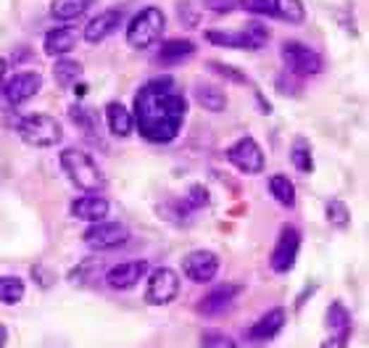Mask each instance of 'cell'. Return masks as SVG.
Segmentation results:
<instances>
[{
    "label": "cell",
    "mask_w": 369,
    "mask_h": 348,
    "mask_svg": "<svg viewBox=\"0 0 369 348\" xmlns=\"http://www.w3.org/2000/svg\"><path fill=\"white\" fill-rule=\"evenodd\" d=\"M188 100L171 80H150L135 95V124L153 145H169L180 135Z\"/></svg>",
    "instance_id": "obj_1"
},
{
    "label": "cell",
    "mask_w": 369,
    "mask_h": 348,
    "mask_svg": "<svg viewBox=\"0 0 369 348\" xmlns=\"http://www.w3.org/2000/svg\"><path fill=\"white\" fill-rule=\"evenodd\" d=\"M61 169L69 177L71 185L80 188L82 193H100L106 188V177H103L100 167L95 164V159L80 148L61 150Z\"/></svg>",
    "instance_id": "obj_2"
},
{
    "label": "cell",
    "mask_w": 369,
    "mask_h": 348,
    "mask_svg": "<svg viewBox=\"0 0 369 348\" xmlns=\"http://www.w3.org/2000/svg\"><path fill=\"white\" fill-rule=\"evenodd\" d=\"M167 30V16L159 6H145L138 11L127 24V42L135 50H148L161 40V35Z\"/></svg>",
    "instance_id": "obj_3"
},
{
    "label": "cell",
    "mask_w": 369,
    "mask_h": 348,
    "mask_svg": "<svg viewBox=\"0 0 369 348\" xmlns=\"http://www.w3.org/2000/svg\"><path fill=\"white\" fill-rule=\"evenodd\" d=\"M16 132L27 145H35V148H50V145H59L63 140L61 124L48 114H24V116H19L16 119Z\"/></svg>",
    "instance_id": "obj_4"
},
{
    "label": "cell",
    "mask_w": 369,
    "mask_h": 348,
    "mask_svg": "<svg viewBox=\"0 0 369 348\" xmlns=\"http://www.w3.org/2000/svg\"><path fill=\"white\" fill-rule=\"evenodd\" d=\"M211 45L219 48H243V50H259L264 42L270 40V32L261 24H250L246 30H209L203 32Z\"/></svg>",
    "instance_id": "obj_5"
},
{
    "label": "cell",
    "mask_w": 369,
    "mask_h": 348,
    "mask_svg": "<svg viewBox=\"0 0 369 348\" xmlns=\"http://www.w3.org/2000/svg\"><path fill=\"white\" fill-rule=\"evenodd\" d=\"M282 61H285V66H288L296 77H314V74H320L322 69L320 53L298 40L282 42Z\"/></svg>",
    "instance_id": "obj_6"
},
{
    "label": "cell",
    "mask_w": 369,
    "mask_h": 348,
    "mask_svg": "<svg viewBox=\"0 0 369 348\" xmlns=\"http://www.w3.org/2000/svg\"><path fill=\"white\" fill-rule=\"evenodd\" d=\"M180 296V275L169 267H159L150 272L145 301L153 306H167Z\"/></svg>",
    "instance_id": "obj_7"
},
{
    "label": "cell",
    "mask_w": 369,
    "mask_h": 348,
    "mask_svg": "<svg viewBox=\"0 0 369 348\" xmlns=\"http://www.w3.org/2000/svg\"><path fill=\"white\" fill-rule=\"evenodd\" d=\"M130 238V229L124 227L121 222H111V219H100L92 222V227L85 232V243L95 251H111L124 246Z\"/></svg>",
    "instance_id": "obj_8"
},
{
    "label": "cell",
    "mask_w": 369,
    "mask_h": 348,
    "mask_svg": "<svg viewBox=\"0 0 369 348\" xmlns=\"http://www.w3.org/2000/svg\"><path fill=\"white\" fill-rule=\"evenodd\" d=\"M227 161L243 174H259L264 169V150L253 138H240L235 145L227 148Z\"/></svg>",
    "instance_id": "obj_9"
},
{
    "label": "cell",
    "mask_w": 369,
    "mask_h": 348,
    "mask_svg": "<svg viewBox=\"0 0 369 348\" xmlns=\"http://www.w3.org/2000/svg\"><path fill=\"white\" fill-rule=\"evenodd\" d=\"M250 13H264L272 19H282L290 24L303 21V3L301 0H246Z\"/></svg>",
    "instance_id": "obj_10"
},
{
    "label": "cell",
    "mask_w": 369,
    "mask_h": 348,
    "mask_svg": "<svg viewBox=\"0 0 369 348\" xmlns=\"http://www.w3.org/2000/svg\"><path fill=\"white\" fill-rule=\"evenodd\" d=\"M298 248H301V235L298 229L293 227H285L279 232L277 243H274V251H272V269L277 272V275H285L290 269L296 267V256H298Z\"/></svg>",
    "instance_id": "obj_11"
},
{
    "label": "cell",
    "mask_w": 369,
    "mask_h": 348,
    "mask_svg": "<svg viewBox=\"0 0 369 348\" xmlns=\"http://www.w3.org/2000/svg\"><path fill=\"white\" fill-rule=\"evenodd\" d=\"M182 269L193 282H211L219 272V256L214 251H193L185 256Z\"/></svg>",
    "instance_id": "obj_12"
},
{
    "label": "cell",
    "mask_w": 369,
    "mask_h": 348,
    "mask_svg": "<svg viewBox=\"0 0 369 348\" xmlns=\"http://www.w3.org/2000/svg\"><path fill=\"white\" fill-rule=\"evenodd\" d=\"M42 88V77L37 71H19V74H13V80L6 82V100H8L11 106H21V103H27L32 100Z\"/></svg>",
    "instance_id": "obj_13"
},
{
    "label": "cell",
    "mask_w": 369,
    "mask_h": 348,
    "mask_svg": "<svg viewBox=\"0 0 369 348\" xmlns=\"http://www.w3.org/2000/svg\"><path fill=\"white\" fill-rule=\"evenodd\" d=\"M243 285L240 282H224V285H217L211 288L203 299L198 301V314H206V317H214V314H222L224 308H230V304L240 296Z\"/></svg>",
    "instance_id": "obj_14"
},
{
    "label": "cell",
    "mask_w": 369,
    "mask_h": 348,
    "mask_svg": "<svg viewBox=\"0 0 369 348\" xmlns=\"http://www.w3.org/2000/svg\"><path fill=\"white\" fill-rule=\"evenodd\" d=\"M145 272H148V261H121V264H116V267H111L106 272V282L116 290H130L145 277Z\"/></svg>",
    "instance_id": "obj_15"
},
{
    "label": "cell",
    "mask_w": 369,
    "mask_h": 348,
    "mask_svg": "<svg viewBox=\"0 0 369 348\" xmlns=\"http://www.w3.org/2000/svg\"><path fill=\"white\" fill-rule=\"evenodd\" d=\"M121 21V8H109V11H100L98 16L85 27V40L90 45H98L109 37L111 32H116Z\"/></svg>",
    "instance_id": "obj_16"
},
{
    "label": "cell",
    "mask_w": 369,
    "mask_h": 348,
    "mask_svg": "<svg viewBox=\"0 0 369 348\" xmlns=\"http://www.w3.org/2000/svg\"><path fill=\"white\" fill-rule=\"evenodd\" d=\"M109 200L103 196H95V193H87L82 198L71 200V214L77 219H85V222H100V219L109 217Z\"/></svg>",
    "instance_id": "obj_17"
},
{
    "label": "cell",
    "mask_w": 369,
    "mask_h": 348,
    "mask_svg": "<svg viewBox=\"0 0 369 348\" xmlns=\"http://www.w3.org/2000/svg\"><path fill=\"white\" fill-rule=\"evenodd\" d=\"M77 37H80V32L74 27H53V30L45 32L42 48H45L48 56H63L77 45Z\"/></svg>",
    "instance_id": "obj_18"
},
{
    "label": "cell",
    "mask_w": 369,
    "mask_h": 348,
    "mask_svg": "<svg viewBox=\"0 0 369 348\" xmlns=\"http://www.w3.org/2000/svg\"><path fill=\"white\" fill-rule=\"evenodd\" d=\"M282 328H285V311L282 308H270L264 317L253 322L248 335L250 340H272Z\"/></svg>",
    "instance_id": "obj_19"
},
{
    "label": "cell",
    "mask_w": 369,
    "mask_h": 348,
    "mask_svg": "<svg viewBox=\"0 0 369 348\" xmlns=\"http://www.w3.org/2000/svg\"><path fill=\"white\" fill-rule=\"evenodd\" d=\"M106 124H109L111 135H116V138H130L132 127H135V119H132V114L121 103L116 100H111L109 106H106Z\"/></svg>",
    "instance_id": "obj_20"
},
{
    "label": "cell",
    "mask_w": 369,
    "mask_h": 348,
    "mask_svg": "<svg viewBox=\"0 0 369 348\" xmlns=\"http://www.w3.org/2000/svg\"><path fill=\"white\" fill-rule=\"evenodd\" d=\"M193 53H195V45H193V40H182V37H177V40L161 42L159 53H156V61H159V64H167V66H171V64H182V61L190 59Z\"/></svg>",
    "instance_id": "obj_21"
},
{
    "label": "cell",
    "mask_w": 369,
    "mask_h": 348,
    "mask_svg": "<svg viewBox=\"0 0 369 348\" xmlns=\"http://www.w3.org/2000/svg\"><path fill=\"white\" fill-rule=\"evenodd\" d=\"M90 6L92 0H53L50 3V16L59 21H74L80 19Z\"/></svg>",
    "instance_id": "obj_22"
},
{
    "label": "cell",
    "mask_w": 369,
    "mask_h": 348,
    "mask_svg": "<svg viewBox=\"0 0 369 348\" xmlns=\"http://www.w3.org/2000/svg\"><path fill=\"white\" fill-rule=\"evenodd\" d=\"M270 193H272V198L277 200L279 206H285V209L296 203V188H293V182H290L285 174H272Z\"/></svg>",
    "instance_id": "obj_23"
},
{
    "label": "cell",
    "mask_w": 369,
    "mask_h": 348,
    "mask_svg": "<svg viewBox=\"0 0 369 348\" xmlns=\"http://www.w3.org/2000/svg\"><path fill=\"white\" fill-rule=\"evenodd\" d=\"M195 98H198V103L206 111H224V106H227L224 92L219 88H214V85H198L195 88Z\"/></svg>",
    "instance_id": "obj_24"
},
{
    "label": "cell",
    "mask_w": 369,
    "mask_h": 348,
    "mask_svg": "<svg viewBox=\"0 0 369 348\" xmlns=\"http://www.w3.org/2000/svg\"><path fill=\"white\" fill-rule=\"evenodd\" d=\"M53 77H56V82H59L61 88H71V85L82 77V64L80 61L61 59L59 64L53 66Z\"/></svg>",
    "instance_id": "obj_25"
},
{
    "label": "cell",
    "mask_w": 369,
    "mask_h": 348,
    "mask_svg": "<svg viewBox=\"0 0 369 348\" xmlns=\"http://www.w3.org/2000/svg\"><path fill=\"white\" fill-rule=\"evenodd\" d=\"M290 161L298 172H311L314 169V161H311V145L306 138H296V143L290 145Z\"/></svg>",
    "instance_id": "obj_26"
},
{
    "label": "cell",
    "mask_w": 369,
    "mask_h": 348,
    "mask_svg": "<svg viewBox=\"0 0 369 348\" xmlns=\"http://www.w3.org/2000/svg\"><path fill=\"white\" fill-rule=\"evenodd\" d=\"M327 325H329V330H332V332H351V314H349V308L343 306L340 301L329 304Z\"/></svg>",
    "instance_id": "obj_27"
},
{
    "label": "cell",
    "mask_w": 369,
    "mask_h": 348,
    "mask_svg": "<svg viewBox=\"0 0 369 348\" xmlns=\"http://www.w3.org/2000/svg\"><path fill=\"white\" fill-rule=\"evenodd\" d=\"M21 299H24V280L0 277V301L3 304H19Z\"/></svg>",
    "instance_id": "obj_28"
},
{
    "label": "cell",
    "mask_w": 369,
    "mask_h": 348,
    "mask_svg": "<svg viewBox=\"0 0 369 348\" xmlns=\"http://www.w3.org/2000/svg\"><path fill=\"white\" fill-rule=\"evenodd\" d=\"M325 211H327L329 224H335V227H340V229L349 227V209H346V206H343L340 200L329 198L327 206H325Z\"/></svg>",
    "instance_id": "obj_29"
},
{
    "label": "cell",
    "mask_w": 369,
    "mask_h": 348,
    "mask_svg": "<svg viewBox=\"0 0 369 348\" xmlns=\"http://www.w3.org/2000/svg\"><path fill=\"white\" fill-rule=\"evenodd\" d=\"M203 3H206V8L219 13V16L232 13V11H238L240 6H243V0H203Z\"/></svg>",
    "instance_id": "obj_30"
},
{
    "label": "cell",
    "mask_w": 369,
    "mask_h": 348,
    "mask_svg": "<svg viewBox=\"0 0 369 348\" xmlns=\"http://www.w3.org/2000/svg\"><path fill=\"white\" fill-rule=\"evenodd\" d=\"M209 69L211 71H222V77H227V80L238 82V85H243V82H246V77H243V74H240L235 66H227V64H219V61H211Z\"/></svg>",
    "instance_id": "obj_31"
},
{
    "label": "cell",
    "mask_w": 369,
    "mask_h": 348,
    "mask_svg": "<svg viewBox=\"0 0 369 348\" xmlns=\"http://www.w3.org/2000/svg\"><path fill=\"white\" fill-rule=\"evenodd\" d=\"M349 335H351V332H332V338L325 340V343H322V348H346V343H349Z\"/></svg>",
    "instance_id": "obj_32"
},
{
    "label": "cell",
    "mask_w": 369,
    "mask_h": 348,
    "mask_svg": "<svg viewBox=\"0 0 369 348\" xmlns=\"http://www.w3.org/2000/svg\"><path fill=\"white\" fill-rule=\"evenodd\" d=\"M6 343H8V328L0 325V348H6Z\"/></svg>",
    "instance_id": "obj_33"
},
{
    "label": "cell",
    "mask_w": 369,
    "mask_h": 348,
    "mask_svg": "<svg viewBox=\"0 0 369 348\" xmlns=\"http://www.w3.org/2000/svg\"><path fill=\"white\" fill-rule=\"evenodd\" d=\"M6 88V61L0 59V90Z\"/></svg>",
    "instance_id": "obj_34"
}]
</instances>
